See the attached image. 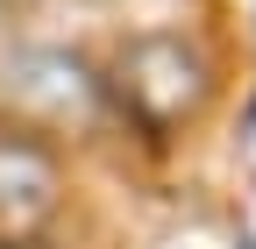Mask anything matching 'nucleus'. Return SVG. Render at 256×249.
<instances>
[{"label": "nucleus", "mask_w": 256, "mask_h": 249, "mask_svg": "<svg viewBox=\"0 0 256 249\" xmlns=\"http://www.w3.org/2000/svg\"><path fill=\"white\" fill-rule=\"evenodd\" d=\"M121 107L142 121V128H178L192 121L206 100H214V57L192 43V36H136L121 57H114V78Z\"/></svg>", "instance_id": "1"}, {"label": "nucleus", "mask_w": 256, "mask_h": 249, "mask_svg": "<svg viewBox=\"0 0 256 249\" xmlns=\"http://www.w3.org/2000/svg\"><path fill=\"white\" fill-rule=\"evenodd\" d=\"M57 157L28 136H0V242H28L57 214Z\"/></svg>", "instance_id": "2"}]
</instances>
